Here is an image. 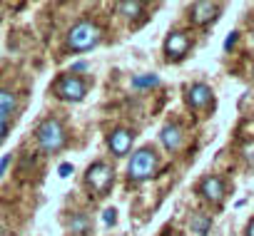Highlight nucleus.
I'll return each mask as SVG.
<instances>
[{"label":"nucleus","mask_w":254,"mask_h":236,"mask_svg":"<svg viewBox=\"0 0 254 236\" xmlns=\"http://www.w3.org/2000/svg\"><path fill=\"white\" fill-rule=\"evenodd\" d=\"M87 70V62H75L72 65V72H85Z\"/></svg>","instance_id":"nucleus-23"},{"label":"nucleus","mask_w":254,"mask_h":236,"mask_svg":"<svg viewBox=\"0 0 254 236\" xmlns=\"http://www.w3.org/2000/svg\"><path fill=\"white\" fill-rule=\"evenodd\" d=\"M115 214H117L115 209H105V224H107V226L115 224Z\"/></svg>","instance_id":"nucleus-18"},{"label":"nucleus","mask_w":254,"mask_h":236,"mask_svg":"<svg viewBox=\"0 0 254 236\" xmlns=\"http://www.w3.org/2000/svg\"><path fill=\"white\" fill-rule=\"evenodd\" d=\"M199 194L207 199V201H212V204H219L222 199H224V182L219 179V177H204L202 179V184H199Z\"/></svg>","instance_id":"nucleus-9"},{"label":"nucleus","mask_w":254,"mask_h":236,"mask_svg":"<svg viewBox=\"0 0 254 236\" xmlns=\"http://www.w3.org/2000/svg\"><path fill=\"white\" fill-rule=\"evenodd\" d=\"M187 104H190L192 109H204V107H209V104H212V90H209L207 85H202V82L192 85L190 92H187Z\"/></svg>","instance_id":"nucleus-10"},{"label":"nucleus","mask_w":254,"mask_h":236,"mask_svg":"<svg viewBox=\"0 0 254 236\" xmlns=\"http://www.w3.org/2000/svg\"><path fill=\"white\" fill-rule=\"evenodd\" d=\"M157 85H160L157 75H140V77L132 80V87H137V90H150V87H157Z\"/></svg>","instance_id":"nucleus-16"},{"label":"nucleus","mask_w":254,"mask_h":236,"mask_svg":"<svg viewBox=\"0 0 254 236\" xmlns=\"http://www.w3.org/2000/svg\"><path fill=\"white\" fill-rule=\"evenodd\" d=\"M100 40H102V28H100L95 20H90V18L75 23V25L70 28V33H67V47H70L72 52H87V50H92Z\"/></svg>","instance_id":"nucleus-1"},{"label":"nucleus","mask_w":254,"mask_h":236,"mask_svg":"<svg viewBox=\"0 0 254 236\" xmlns=\"http://www.w3.org/2000/svg\"><path fill=\"white\" fill-rule=\"evenodd\" d=\"M5 132H8V122L3 120V117H0V140L5 137Z\"/></svg>","instance_id":"nucleus-22"},{"label":"nucleus","mask_w":254,"mask_h":236,"mask_svg":"<svg viewBox=\"0 0 254 236\" xmlns=\"http://www.w3.org/2000/svg\"><path fill=\"white\" fill-rule=\"evenodd\" d=\"M142 10H145V5L140 3V0H122V3H117V13L125 15V18H130V20L142 15Z\"/></svg>","instance_id":"nucleus-13"},{"label":"nucleus","mask_w":254,"mask_h":236,"mask_svg":"<svg viewBox=\"0 0 254 236\" xmlns=\"http://www.w3.org/2000/svg\"><path fill=\"white\" fill-rule=\"evenodd\" d=\"M190 47H192L190 35H187V33H180V30L170 33L167 40H165V55H167L170 60H180V57H185V55L190 52Z\"/></svg>","instance_id":"nucleus-6"},{"label":"nucleus","mask_w":254,"mask_h":236,"mask_svg":"<svg viewBox=\"0 0 254 236\" xmlns=\"http://www.w3.org/2000/svg\"><path fill=\"white\" fill-rule=\"evenodd\" d=\"M237 35H239V33H229V38H227V43H224V50H232V47H234V43H237Z\"/></svg>","instance_id":"nucleus-20"},{"label":"nucleus","mask_w":254,"mask_h":236,"mask_svg":"<svg viewBox=\"0 0 254 236\" xmlns=\"http://www.w3.org/2000/svg\"><path fill=\"white\" fill-rule=\"evenodd\" d=\"M15 107H18V97L10 90H0V117H3L5 122L13 117Z\"/></svg>","instance_id":"nucleus-12"},{"label":"nucleus","mask_w":254,"mask_h":236,"mask_svg":"<svg viewBox=\"0 0 254 236\" xmlns=\"http://www.w3.org/2000/svg\"><path fill=\"white\" fill-rule=\"evenodd\" d=\"M8 164H10V154H5L3 159H0V177L5 174V169H8Z\"/></svg>","instance_id":"nucleus-21"},{"label":"nucleus","mask_w":254,"mask_h":236,"mask_svg":"<svg viewBox=\"0 0 254 236\" xmlns=\"http://www.w3.org/2000/svg\"><path fill=\"white\" fill-rule=\"evenodd\" d=\"M160 140H162V144H165L170 152H177V149L182 147V140H185L182 127L175 125V122H167V125L160 130Z\"/></svg>","instance_id":"nucleus-11"},{"label":"nucleus","mask_w":254,"mask_h":236,"mask_svg":"<svg viewBox=\"0 0 254 236\" xmlns=\"http://www.w3.org/2000/svg\"><path fill=\"white\" fill-rule=\"evenodd\" d=\"M112 182H115V172H112V167L105 164V162H95V164H90L87 172H85V184H87L92 191H97V194L107 191V189L112 187Z\"/></svg>","instance_id":"nucleus-4"},{"label":"nucleus","mask_w":254,"mask_h":236,"mask_svg":"<svg viewBox=\"0 0 254 236\" xmlns=\"http://www.w3.org/2000/svg\"><path fill=\"white\" fill-rule=\"evenodd\" d=\"M58 172H60V177H70V174H72V164H67V162H65V164H60V167H58Z\"/></svg>","instance_id":"nucleus-17"},{"label":"nucleus","mask_w":254,"mask_h":236,"mask_svg":"<svg viewBox=\"0 0 254 236\" xmlns=\"http://www.w3.org/2000/svg\"><path fill=\"white\" fill-rule=\"evenodd\" d=\"M175 236H182V234H175Z\"/></svg>","instance_id":"nucleus-25"},{"label":"nucleus","mask_w":254,"mask_h":236,"mask_svg":"<svg viewBox=\"0 0 254 236\" xmlns=\"http://www.w3.org/2000/svg\"><path fill=\"white\" fill-rule=\"evenodd\" d=\"M219 15V5L217 3H209V0H202V3H192L190 5V18L194 25H209L214 23Z\"/></svg>","instance_id":"nucleus-7"},{"label":"nucleus","mask_w":254,"mask_h":236,"mask_svg":"<svg viewBox=\"0 0 254 236\" xmlns=\"http://www.w3.org/2000/svg\"><path fill=\"white\" fill-rule=\"evenodd\" d=\"M244 234H247V236H254V219L247 224V231H244Z\"/></svg>","instance_id":"nucleus-24"},{"label":"nucleus","mask_w":254,"mask_h":236,"mask_svg":"<svg viewBox=\"0 0 254 236\" xmlns=\"http://www.w3.org/2000/svg\"><path fill=\"white\" fill-rule=\"evenodd\" d=\"M70 231H72V234H87V231H90V216H87V214H72V219H70Z\"/></svg>","instance_id":"nucleus-14"},{"label":"nucleus","mask_w":254,"mask_h":236,"mask_svg":"<svg viewBox=\"0 0 254 236\" xmlns=\"http://www.w3.org/2000/svg\"><path fill=\"white\" fill-rule=\"evenodd\" d=\"M244 157H247L249 164H254V144H247V147H244Z\"/></svg>","instance_id":"nucleus-19"},{"label":"nucleus","mask_w":254,"mask_h":236,"mask_svg":"<svg viewBox=\"0 0 254 236\" xmlns=\"http://www.w3.org/2000/svg\"><path fill=\"white\" fill-rule=\"evenodd\" d=\"M132 142H135V135H132L130 130L120 127V130H115V132L110 135V140H107V147H110V152H112L115 157H125V154H130V149H132Z\"/></svg>","instance_id":"nucleus-8"},{"label":"nucleus","mask_w":254,"mask_h":236,"mask_svg":"<svg viewBox=\"0 0 254 236\" xmlns=\"http://www.w3.org/2000/svg\"><path fill=\"white\" fill-rule=\"evenodd\" d=\"M157 167H160V159L155 154V149L150 147H142L137 149L132 157H130V164H127V177L132 182H147L157 174Z\"/></svg>","instance_id":"nucleus-2"},{"label":"nucleus","mask_w":254,"mask_h":236,"mask_svg":"<svg viewBox=\"0 0 254 236\" xmlns=\"http://www.w3.org/2000/svg\"><path fill=\"white\" fill-rule=\"evenodd\" d=\"M190 226H192V231H194V234L204 236V234L209 231V226H212V219H209L207 214H194V216H192V221H190Z\"/></svg>","instance_id":"nucleus-15"},{"label":"nucleus","mask_w":254,"mask_h":236,"mask_svg":"<svg viewBox=\"0 0 254 236\" xmlns=\"http://www.w3.org/2000/svg\"><path fill=\"white\" fill-rule=\"evenodd\" d=\"M85 92H87L85 82H82L80 77H75V75H65V77H60V80L55 82V94H58L60 99L80 102V99L85 97Z\"/></svg>","instance_id":"nucleus-5"},{"label":"nucleus","mask_w":254,"mask_h":236,"mask_svg":"<svg viewBox=\"0 0 254 236\" xmlns=\"http://www.w3.org/2000/svg\"><path fill=\"white\" fill-rule=\"evenodd\" d=\"M35 137H38V144H40V149L45 154H55L65 144V130H63V125L55 120V117H48V120L38 127Z\"/></svg>","instance_id":"nucleus-3"}]
</instances>
